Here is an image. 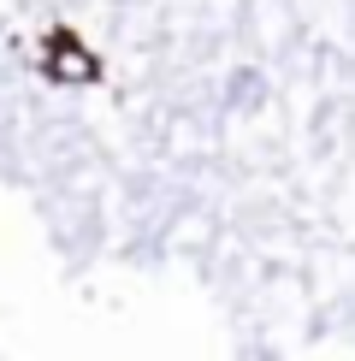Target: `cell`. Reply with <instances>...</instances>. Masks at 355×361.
I'll list each match as a JSON object with an SVG mask.
<instances>
[{
  "mask_svg": "<svg viewBox=\"0 0 355 361\" xmlns=\"http://www.w3.org/2000/svg\"><path fill=\"white\" fill-rule=\"evenodd\" d=\"M231 101H237V107H255V101H261V78H255V71H243V78L231 83Z\"/></svg>",
  "mask_w": 355,
  "mask_h": 361,
  "instance_id": "6da1fadb",
  "label": "cell"
}]
</instances>
